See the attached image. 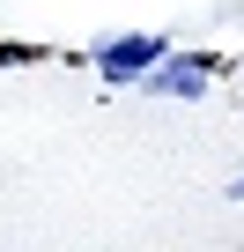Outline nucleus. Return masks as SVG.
Listing matches in <instances>:
<instances>
[{
  "label": "nucleus",
  "mask_w": 244,
  "mask_h": 252,
  "mask_svg": "<svg viewBox=\"0 0 244 252\" xmlns=\"http://www.w3.org/2000/svg\"><path fill=\"white\" fill-rule=\"evenodd\" d=\"M163 60H170V37H163V30H118V37L96 45V74H104L111 89H126V82L141 89L148 67H163Z\"/></svg>",
  "instance_id": "f257e3e1"
},
{
  "label": "nucleus",
  "mask_w": 244,
  "mask_h": 252,
  "mask_svg": "<svg viewBox=\"0 0 244 252\" xmlns=\"http://www.w3.org/2000/svg\"><path fill=\"white\" fill-rule=\"evenodd\" d=\"M207 82H215V60H207V52H170L163 67H148L141 89H148V96H200Z\"/></svg>",
  "instance_id": "f03ea898"
},
{
  "label": "nucleus",
  "mask_w": 244,
  "mask_h": 252,
  "mask_svg": "<svg viewBox=\"0 0 244 252\" xmlns=\"http://www.w3.org/2000/svg\"><path fill=\"white\" fill-rule=\"evenodd\" d=\"M229 200H244V171H237V186H229Z\"/></svg>",
  "instance_id": "7ed1b4c3"
}]
</instances>
